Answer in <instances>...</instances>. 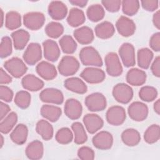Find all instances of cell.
<instances>
[{
    "mask_svg": "<svg viewBox=\"0 0 160 160\" xmlns=\"http://www.w3.org/2000/svg\"><path fill=\"white\" fill-rule=\"evenodd\" d=\"M79 59L84 66L91 67H101L103 62L99 52L92 46H86L79 52Z\"/></svg>",
    "mask_w": 160,
    "mask_h": 160,
    "instance_id": "1",
    "label": "cell"
},
{
    "mask_svg": "<svg viewBox=\"0 0 160 160\" xmlns=\"http://www.w3.org/2000/svg\"><path fill=\"white\" fill-rule=\"evenodd\" d=\"M80 64L78 60L72 56H64L60 60L58 69L63 76H70L76 74L79 70Z\"/></svg>",
    "mask_w": 160,
    "mask_h": 160,
    "instance_id": "2",
    "label": "cell"
},
{
    "mask_svg": "<svg viewBox=\"0 0 160 160\" xmlns=\"http://www.w3.org/2000/svg\"><path fill=\"white\" fill-rule=\"evenodd\" d=\"M4 69L13 77L19 78L22 77L28 70L24 62L18 57H13L4 63Z\"/></svg>",
    "mask_w": 160,
    "mask_h": 160,
    "instance_id": "3",
    "label": "cell"
},
{
    "mask_svg": "<svg viewBox=\"0 0 160 160\" xmlns=\"http://www.w3.org/2000/svg\"><path fill=\"white\" fill-rule=\"evenodd\" d=\"M107 73L112 77L120 76L123 71L118 55L114 52L108 53L104 58Z\"/></svg>",
    "mask_w": 160,
    "mask_h": 160,
    "instance_id": "4",
    "label": "cell"
},
{
    "mask_svg": "<svg viewBox=\"0 0 160 160\" xmlns=\"http://www.w3.org/2000/svg\"><path fill=\"white\" fill-rule=\"evenodd\" d=\"M84 103L89 111L98 112L103 111L107 105L106 98L101 92H93L85 98Z\"/></svg>",
    "mask_w": 160,
    "mask_h": 160,
    "instance_id": "5",
    "label": "cell"
},
{
    "mask_svg": "<svg viewBox=\"0 0 160 160\" xmlns=\"http://www.w3.org/2000/svg\"><path fill=\"white\" fill-rule=\"evenodd\" d=\"M112 96L115 100L121 104H127L133 97L132 88L125 83H118L112 89Z\"/></svg>",
    "mask_w": 160,
    "mask_h": 160,
    "instance_id": "6",
    "label": "cell"
},
{
    "mask_svg": "<svg viewBox=\"0 0 160 160\" xmlns=\"http://www.w3.org/2000/svg\"><path fill=\"white\" fill-rule=\"evenodd\" d=\"M45 19V16L41 12H29L23 16V24L28 29L36 31L42 27Z\"/></svg>",
    "mask_w": 160,
    "mask_h": 160,
    "instance_id": "7",
    "label": "cell"
},
{
    "mask_svg": "<svg viewBox=\"0 0 160 160\" xmlns=\"http://www.w3.org/2000/svg\"><path fill=\"white\" fill-rule=\"evenodd\" d=\"M148 106L140 101L132 102L128 108V113L131 119L134 121L141 122L145 120L148 115Z\"/></svg>",
    "mask_w": 160,
    "mask_h": 160,
    "instance_id": "8",
    "label": "cell"
},
{
    "mask_svg": "<svg viewBox=\"0 0 160 160\" xmlns=\"http://www.w3.org/2000/svg\"><path fill=\"white\" fill-rule=\"evenodd\" d=\"M126 118V113L124 108L120 106L110 107L106 114L107 122L112 126H120L124 123Z\"/></svg>",
    "mask_w": 160,
    "mask_h": 160,
    "instance_id": "9",
    "label": "cell"
},
{
    "mask_svg": "<svg viewBox=\"0 0 160 160\" xmlns=\"http://www.w3.org/2000/svg\"><path fill=\"white\" fill-rule=\"evenodd\" d=\"M24 62L30 66H33L42 58L41 46L37 42H31L27 46L22 56Z\"/></svg>",
    "mask_w": 160,
    "mask_h": 160,
    "instance_id": "10",
    "label": "cell"
},
{
    "mask_svg": "<svg viewBox=\"0 0 160 160\" xmlns=\"http://www.w3.org/2000/svg\"><path fill=\"white\" fill-rule=\"evenodd\" d=\"M80 76L87 82L98 84L102 82L106 78L104 71L98 67H88L82 70Z\"/></svg>",
    "mask_w": 160,
    "mask_h": 160,
    "instance_id": "11",
    "label": "cell"
},
{
    "mask_svg": "<svg viewBox=\"0 0 160 160\" xmlns=\"http://www.w3.org/2000/svg\"><path fill=\"white\" fill-rule=\"evenodd\" d=\"M119 55L125 67L129 68L135 65V49L132 44L129 42L123 43L119 49Z\"/></svg>",
    "mask_w": 160,
    "mask_h": 160,
    "instance_id": "12",
    "label": "cell"
},
{
    "mask_svg": "<svg viewBox=\"0 0 160 160\" xmlns=\"http://www.w3.org/2000/svg\"><path fill=\"white\" fill-rule=\"evenodd\" d=\"M39 98L42 102L54 104H61L64 101L62 92L59 89L53 88L43 89L39 94Z\"/></svg>",
    "mask_w": 160,
    "mask_h": 160,
    "instance_id": "13",
    "label": "cell"
},
{
    "mask_svg": "<svg viewBox=\"0 0 160 160\" xmlns=\"http://www.w3.org/2000/svg\"><path fill=\"white\" fill-rule=\"evenodd\" d=\"M116 28L118 33L123 37H129L136 31V24L133 20L125 16H120L116 22Z\"/></svg>",
    "mask_w": 160,
    "mask_h": 160,
    "instance_id": "14",
    "label": "cell"
},
{
    "mask_svg": "<svg viewBox=\"0 0 160 160\" xmlns=\"http://www.w3.org/2000/svg\"><path fill=\"white\" fill-rule=\"evenodd\" d=\"M92 142L95 148L101 150L109 149L113 144L112 135L108 131H101L95 134Z\"/></svg>",
    "mask_w": 160,
    "mask_h": 160,
    "instance_id": "15",
    "label": "cell"
},
{
    "mask_svg": "<svg viewBox=\"0 0 160 160\" xmlns=\"http://www.w3.org/2000/svg\"><path fill=\"white\" fill-rule=\"evenodd\" d=\"M64 111L68 118L72 120H76L79 119L82 114V107L78 100L70 98L67 99L65 102Z\"/></svg>",
    "mask_w": 160,
    "mask_h": 160,
    "instance_id": "16",
    "label": "cell"
},
{
    "mask_svg": "<svg viewBox=\"0 0 160 160\" xmlns=\"http://www.w3.org/2000/svg\"><path fill=\"white\" fill-rule=\"evenodd\" d=\"M44 58L50 62L56 61L60 56L61 51L57 42L51 39H47L42 42Z\"/></svg>",
    "mask_w": 160,
    "mask_h": 160,
    "instance_id": "17",
    "label": "cell"
},
{
    "mask_svg": "<svg viewBox=\"0 0 160 160\" xmlns=\"http://www.w3.org/2000/svg\"><path fill=\"white\" fill-rule=\"evenodd\" d=\"M82 120L86 130L90 134H94L104 125L103 119L99 115L94 113L86 114Z\"/></svg>",
    "mask_w": 160,
    "mask_h": 160,
    "instance_id": "18",
    "label": "cell"
},
{
    "mask_svg": "<svg viewBox=\"0 0 160 160\" xmlns=\"http://www.w3.org/2000/svg\"><path fill=\"white\" fill-rule=\"evenodd\" d=\"M48 11L52 19L59 21L63 19L66 16L68 8L62 1H53L49 3Z\"/></svg>",
    "mask_w": 160,
    "mask_h": 160,
    "instance_id": "19",
    "label": "cell"
},
{
    "mask_svg": "<svg viewBox=\"0 0 160 160\" xmlns=\"http://www.w3.org/2000/svg\"><path fill=\"white\" fill-rule=\"evenodd\" d=\"M36 70L38 75L46 81L52 80L57 76L56 67L48 61H42L39 62L36 67Z\"/></svg>",
    "mask_w": 160,
    "mask_h": 160,
    "instance_id": "20",
    "label": "cell"
},
{
    "mask_svg": "<svg viewBox=\"0 0 160 160\" xmlns=\"http://www.w3.org/2000/svg\"><path fill=\"white\" fill-rule=\"evenodd\" d=\"M146 78L147 75L144 71L138 68H131L128 71L126 79L129 84L139 86L146 82Z\"/></svg>",
    "mask_w": 160,
    "mask_h": 160,
    "instance_id": "21",
    "label": "cell"
},
{
    "mask_svg": "<svg viewBox=\"0 0 160 160\" xmlns=\"http://www.w3.org/2000/svg\"><path fill=\"white\" fill-rule=\"evenodd\" d=\"M75 39L81 44H89L94 40V32L92 29L88 26H83L73 32Z\"/></svg>",
    "mask_w": 160,
    "mask_h": 160,
    "instance_id": "22",
    "label": "cell"
},
{
    "mask_svg": "<svg viewBox=\"0 0 160 160\" xmlns=\"http://www.w3.org/2000/svg\"><path fill=\"white\" fill-rule=\"evenodd\" d=\"M26 155L29 159L38 160L44 154V146L41 141L34 140L29 142L26 148Z\"/></svg>",
    "mask_w": 160,
    "mask_h": 160,
    "instance_id": "23",
    "label": "cell"
},
{
    "mask_svg": "<svg viewBox=\"0 0 160 160\" xmlns=\"http://www.w3.org/2000/svg\"><path fill=\"white\" fill-rule=\"evenodd\" d=\"M64 86L68 90L78 94H84L88 91V87L85 82L77 77L66 79L64 81Z\"/></svg>",
    "mask_w": 160,
    "mask_h": 160,
    "instance_id": "24",
    "label": "cell"
},
{
    "mask_svg": "<svg viewBox=\"0 0 160 160\" xmlns=\"http://www.w3.org/2000/svg\"><path fill=\"white\" fill-rule=\"evenodd\" d=\"M14 48L16 50H22L27 45L30 39L28 31L23 29H18L11 33Z\"/></svg>",
    "mask_w": 160,
    "mask_h": 160,
    "instance_id": "25",
    "label": "cell"
},
{
    "mask_svg": "<svg viewBox=\"0 0 160 160\" xmlns=\"http://www.w3.org/2000/svg\"><path fill=\"white\" fill-rule=\"evenodd\" d=\"M21 84L25 89L29 91H38L44 87V82L32 74L24 76L21 80Z\"/></svg>",
    "mask_w": 160,
    "mask_h": 160,
    "instance_id": "26",
    "label": "cell"
},
{
    "mask_svg": "<svg viewBox=\"0 0 160 160\" xmlns=\"http://www.w3.org/2000/svg\"><path fill=\"white\" fill-rule=\"evenodd\" d=\"M94 31L98 38L106 39L111 38L114 35L115 28L111 22L104 21L96 25L94 28Z\"/></svg>",
    "mask_w": 160,
    "mask_h": 160,
    "instance_id": "27",
    "label": "cell"
},
{
    "mask_svg": "<svg viewBox=\"0 0 160 160\" xmlns=\"http://www.w3.org/2000/svg\"><path fill=\"white\" fill-rule=\"evenodd\" d=\"M28 135V129L24 124H18L11 132L9 136L11 141L18 144L22 145L24 144L27 140Z\"/></svg>",
    "mask_w": 160,
    "mask_h": 160,
    "instance_id": "28",
    "label": "cell"
},
{
    "mask_svg": "<svg viewBox=\"0 0 160 160\" xmlns=\"http://www.w3.org/2000/svg\"><path fill=\"white\" fill-rule=\"evenodd\" d=\"M61 109L56 106L51 104L42 105L41 108V114L50 122L57 121L61 116Z\"/></svg>",
    "mask_w": 160,
    "mask_h": 160,
    "instance_id": "29",
    "label": "cell"
},
{
    "mask_svg": "<svg viewBox=\"0 0 160 160\" xmlns=\"http://www.w3.org/2000/svg\"><path fill=\"white\" fill-rule=\"evenodd\" d=\"M153 56L154 54L150 49L148 48L139 49L137 53V61L138 66L144 69H148L150 66Z\"/></svg>",
    "mask_w": 160,
    "mask_h": 160,
    "instance_id": "30",
    "label": "cell"
},
{
    "mask_svg": "<svg viewBox=\"0 0 160 160\" xmlns=\"http://www.w3.org/2000/svg\"><path fill=\"white\" fill-rule=\"evenodd\" d=\"M85 21L86 17L82 10L78 8H73L70 9L67 18V22L70 26L78 27L82 25Z\"/></svg>",
    "mask_w": 160,
    "mask_h": 160,
    "instance_id": "31",
    "label": "cell"
},
{
    "mask_svg": "<svg viewBox=\"0 0 160 160\" xmlns=\"http://www.w3.org/2000/svg\"><path fill=\"white\" fill-rule=\"evenodd\" d=\"M121 140L123 143L128 146H135L139 143L141 136L136 129L128 128L122 132Z\"/></svg>",
    "mask_w": 160,
    "mask_h": 160,
    "instance_id": "32",
    "label": "cell"
},
{
    "mask_svg": "<svg viewBox=\"0 0 160 160\" xmlns=\"http://www.w3.org/2000/svg\"><path fill=\"white\" fill-rule=\"evenodd\" d=\"M36 131L45 141L51 139L54 135L52 126L49 121L45 119L39 120L36 123Z\"/></svg>",
    "mask_w": 160,
    "mask_h": 160,
    "instance_id": "33",
    "label": "cell"
},
{
    "mask_svg": "<svg viewBox=\"0 0 160 160\" xmlns=\"http://www.w3.org/2000/svg\"><path fill=\"white\" fill-rule=\"evenodd\" d=\"M86 15L91 21L98 22L104 18L105 11L103 6L100 4H94L88 8Z\"/></svg>",
    "mask_w": 160,
    "mask_h": 160,
    "instance_id": "34",
    "label": "cell"
},
{
    "mask_svg": "<svg viewBox=\"0 0 160 160\" xmlns=\"http://www.w3.org/2000/svg\"><path fill=\"white\" fill-rule=\"evenodd\" d=\"M18 121V115L15 112H9L1 121L0 131L2 134L9 133L15 126Z\"/></svg>",
    "mask_w": 160,
    "mask_h": 160,
    "instance_id": "35",
    "label": "cell"
},
{
    "mask_svg": "<svg viewBox=\"0 0 160 160\" xmlns=\"http://www.w3.org/2000/svg\"><path fill=\"white\" fill-rule=\"evenodd\" d=\"M21 26V14L15 11H10L6 14L5 26L9 30H14Z\"/></svg>",
    "mask_w": 160,
    "mask_h": 160,
    "instance_id": "36",
    "label": "cell"
},
{
    "mask_svg": "<svg viewBox=\"0 0 160 160\" xmlns=\"http://www.w3.org/2000/svg\"><path fill=\"white\" fill-rule=\"evenodd\" d=\"M74 133V141L77 144H82L88 140L85 129L83 125L79 122H74L71 125Z\"/></svg>",
    "mask_w": 160,
    "mask_h": 160,
    "instance_id": "37",
    "label": "cell"
},
{
    "mask_svg": "<svg viewBox=\"0 0 160 160\" xmlns=\"http://www.w3.org/2000/svg\"><path fill=\"white\" fill-rule=\"evenodd\" d=\"M59 43L64 53L71 54L74 53L77 49V43L74 38L69 35H64L61 38Z\"/></svg>",
    "mask_w": 160,
    "mask_h": 160,
    "instance_id": "38",
    "label": "cell"
},
{
    "mask_svg": "<svg viewBox=\"0 0 160 160\" xmlns=\"http://www.w3.org/2000/svg\"><path fill=\"white\" fill-rule=\"evenodd\" d=\"M160 137L159 126L156 124L149 126L144 133V140L148 144L156 142Z\"/></svg>",
    "mask_w": 160,
    "mask_h": 160,
    "instance_id": "39",
    "label": "cell"
},
{
    "mask_svg": "<svg viewBox=\"0 0 160 160\" xmlns=\"http://www.w3.org/2000/svg\"><path fill=\"white\" fill-rule=\"evenodd\" d=\"M45 32L49 38L56 39L59 38L64 32V27L58 22L51 21L46 26Z\"/></svg>",
    "mask_w": 160,
    "mask_h": 160,
    "instance_id": "40",
    "label": "cell"
},
{
    "mask_svg": "<svg viewBox=\"0 0 160 160\" xmlns=\"http://www.w3.org/2000/svg\"><path fill=\"white\" fill-rule=\"evenodd\" d=\"M139 98L145 102H151L155 100L158 96V91L150 86H142L139 91Z\"/></svg>",
    "mask_w": 160,
    "mask_h": 160,
    "instance_id": "41",
    "label": "cell"
},
{
    "mask_svg": "<svg viewBox=\"0 0 160 160\" xmlns=\"http://www.w3.org/2000/svg\"><path fill=\"white\" fill-rule=\"evenodd\" d=\"M31 100V96L29 92L27 91H18L14 97V103L21 109H26L30 105Z\"/></svg>",
    "mask_w": 160,
    "mask_h": 160,
    "instance_id": "42",
    "label": "cell"
},
{
    "mask_svg": "<svg viewBox=\"0 0 160 160\" xmlns=\"http://www.w3.org/2000/svg\"><path fill=\"white\" fill-rule=\"evenodd\" d=\"M122 10L124 14L132 16L135 15L140 6V2L138 0H124L121 1Z\"/></svg>",
    "mask_w": 160,
    "mask_h": 160,
    "instance_id": "43",
    "label": "cell"
},
{
    "mask_svg": "<svg viewBox=\"0 0 160 160\" xmlns=\"http://www.w3.org/2000/svg\"><path fill=\"white\" fill-rule=\"evenodd\" d=\"M73 134L69 128L64 127L59 129L55 135L56 141L61 144H68L73 139Z\"/></svg>",
    "mask_w": 160,
    "mask_h": 160,
    "instance_id": "44",
    "label": "cell"
},
{
    "mask_svg": "<svg viewBox=\"0 0 160 160\" xmlns=\"http://www.w3.org/2000/svg\"><path fill=\"white\" fill-rule=\"evenodd\" d=\"M12 51V41L9 36L2 38L0 44V56L1 58H5L11 54Z\"/></svg>",
    "mask_w": 160,
    "mask_h": 160,
    "instance_id": "45",
    "label": "cell"
},
{
    "mask_svg": "<svg viewBox=\"0 0 160 160\" xmlns=\"http://www.w3.org/2000/svg\"><path fill=\"white\" fill-rule=\"evenodd\" d=\"M78 156L82 160H93L95 154L92 148L88 146H82L78 151Z\"/></svg>",
    "mask_w": 160,
    "mask_h": 160,
    "instance_id": "46",
    "label": "cell"
},
{
    "mask_svg": "<svg viewBox=\"0 0 160 160\" xmlns=\"http://www.w3.org/2000/svg\"><path fill=\"white\" fill-rule=\"evenodd\" d=\"M101 4L108 11L116 12L119 11L121 6V1L119 0L102 1Z\"/></svg>",
    "mask_w": 160,
    "mask_h": 160,
    "instance_id": "47",
    "label": "cell"
},
{
    "mask_svg": "<svg viewBox=\"0 0 160 160\" xmlns=\"http://www.w3.org/2000/svg\"><path fill=\"white\" fill-rule=\"evenodd\" d=\"M13 91L11 88L6 86L1 85L0 86V98L2 101L5 102H11L13 98Z\"/></svg>",
    "mask_w": 160,
    "mask_h": 160,
    "instance_id": "48",
    "label": "cell"
},
{
    "mask_svg": "<svg viewBox=\"0 0 160 160\" xmlns=\"http://www.w3.org/2000/svg\"><path fill=\"white\" fill-rule=\"evenodd\" d=\"M149 46L155 52L160 51V33L159 32L153 34L149 39Z\"/></svg>",
    "mask_w": 160,
    "mask_h": 160,
    "instance_id": "49",
    "label": "cell"
},
{
    "mask_svg": "<svg viewBox=\"0 0 160 160\" xmlns=\"http://www.w3.org/2000/svg\"><path fill=\"white\" fill-rule=\"evenodd\" d=\"M141 4L144 9L150 12L156 11L159 6L158 1H141Z\"/></svg>",
    "mask_w": 160,
    "mask_h": 160,
    "instance_id": "50",
    "label": "cell"
},
{
    "mask_svg": "<svg viewBox=\"0 0 160 160\" xmlns=\"http://www.w3.org/2000/svg\"><path fill=\"white\" fill-rule=\"evenodd\" d=\"M151 70L154 76L160 77V57L159 56L156 57L153 61L151 66Z\"/></svg>",
    "mask_w": 160,
    "mask_h": 160,
    "instance_id": "51",
    "label": "cell"
},
{
    "mask_svg": "<svg viewBox=\"0 0 160 160\" xmlns=\"http://www.w3.org/2000/svg\"><path fill=\"white\" fill-rule=\"evenodd\" d=\"M12 82V78L2 68L0 69V83L1 85Z\"/></svg>",
    "mask_w": 160,
    "mask_h": 160,
    "instance_id": "52",
    "label": "cell"
},
{
    "mask_svg": "<svg viewBox=\"0 0 160 160\" xmlns=\"http://www.w3.org/2000/svg\"><path fill=\"white\" fill-rule=\"evenodd\" d=\"M11 108L8 104L1 101L0 103V119H3L10 112Z\"/></svg>",
    "mask_w": 160,
    "mask_h": 160,
    "instance_id": "53",
    "label": "cell"
},
{
    "mask_svg": "<svg viewBox=\"0 0 160 160\" xmlns=\"http://www.w3.org/2000/svg\"><path fill=\"white\" fill-rule=\"evenodd\" d=\"M152 22L154 26L158 29L160 28V12L159 10L156 11L152 16Z\"/></svg>",
    "mask_w": 160,
    "mask_h": 160,
    "instance_id": "54",
    "label": "cell"
},
{
    "mask_svg": "<svg viewBox=\"0 0 160 160\" xmlns=\"http://www.w3.org/2000/svg\"><path fill=\"white\" fill-rule=\"evenodd\" d=\"M69 2L72 5L77 6L80 8H83L86 6L88 1L86 0H69Z\"/></svg>",
    "mask_w": 160,
    "mask_h": 160,
    "instance_id": "55",
    "label": "cell"
},
{
    "mask_svg": "<svg viewBox=\"0 0 160 160\" xmlns=\"http://www.w3.org/2000/svg\"><path fill=\"white\" fill-rule=\"evenodd\" d=\"M153 109H154V111H155V112L159 115V113H160V99H157L155 102L154 103V105H153Z\"/></svg>",
    "mask_w": 160,
    "mask_h": 160,
    "instance_id": "56",
    "label": "cell"
},
{
    "mask_svg": "<svg viewBox=\"0 0 160 160\" xmlns=\"http://www.w3.org/2000/svg\"><path fill=\"white\" fill-rule=\"evenodd\" d=\"M0 11H1V27H2V25H3V22H4V12H3V11L1 8L0 9Z\"/></svg>",
    "mask_w": 160,
    "mask_h": 160,
    "instance_id": "57",
    "label": "cell"
},
{
    "mask_svg": "<svg viewBox=\"0 0 160 160\" xmlns=\"http://www.w3.org/2000/svg\"><path fill=\"white\" fill-rule=\"evenodd\" d=\"M4 145V138L2 134H1V148H2Z\"/></svg>",
    "mask_w": 160,
    "mask_h": 160,
    "instance_id": "58",
    "label": "cell"
}]
</instances>
